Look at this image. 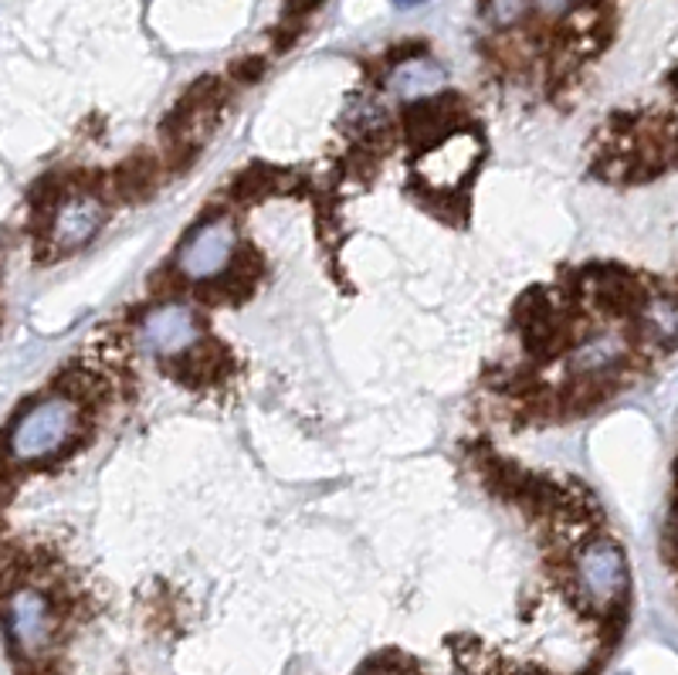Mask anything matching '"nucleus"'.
<instances>
[{
    "label": "nucleus",
    "instance_id": "obj_9",
    "mask_svg": "<svg viewBox=\"0 0 678 675\" xmlns=\"http://www.w3.org/2000/svg\"><path fill=\"white\" fill-rule=\"evenodd\" d=\"M624 353H627V346H624L621 336H601V340L583 343V346L570 356V367H574L580 377H593V380H597V377L608 374V370H618L621 361H624Z\"/></svg>",
    "mask_w": 678,
    "mask_h": 675
},
{
    "label": "nucleus",
    "instance_id": "obj_6",
    "mask_svg": "<svg viewBox=\"0 0 678 675\" xmlns=\"http://www.w3.org/2000/svg\"><path fill=\"white\" fill-rule=\"evenodd\" d=\"M201 340V323L187 306H159L143 323V346L156 356H180Z\"/></svg>",
    "mask_w": 678,
    "mask_h": 675
},
{
    "label": "nucleus",
    "instance_id": "obj_13",
    "mask_svg": "<svg viewBox=\"0 0 678 675\" xmlns=\"http://www.w3.org/2000/svg\"><path fill=\"white\" fill-rule=\"evenodd\" d=\"M580 0H536V11L543 18H564L567 11H574Z\"/></svg>",
    "mask_w": 678,
    "mask_h": 675
},
{
    "label": "nucleus",
    "instance_id": "obj_3",
    "mask_svg": "<svg viewBox=\"0 0 678 675\" xmlns=\"http://www.w3.org/2000/svg\"><path fill=\"white\" fill-rule=\"evenodd\" d=\"M4 621L14 649L24 659H37L55 645L58 608L42 587H31V584L11 587L4 601Z\"/></svg>",
    "mask_w": 678,
    "mask_h": 675
},
{
    "label": "nucleus",
    "instance_id": "obj_7",
    "mask_svg": "<svg viewBox=\"0 0 678 675\" xmlns=\"http://www.w3.org/2000/svg\"><path fill=\"white\" fill-rule=\"evenodd\" d=\"M105 208L96 193H71L62 201L55 224H52V245L58 252H75L86 242H92V234L102 228Z\"/></svg>",
    "mask_w": 678,
    "mask_h": 675
},
{
    "label": "nucleus",
    "instance_id": "obj_12",
    "mask_svg": "<svg viewBox=\"0 0 678 675\" xmlns=\"http://www.w3.org/2000/svg\"><path fill=\"white\" fill-rule=\"evenodd\" d=\"M648 323H652V330H658L662 327V343L665 346H671V340H675V302L665 296L662 302H655L652 306V312H648Z\"/></svg>",
    "mask_w": 678,
    "mask_h": 675
},
{
    "label": "nucleus",
    "instance_id": "obj_11",
    "mask_svg": "<svg viewBox=\"0 0 678 675\" xmlns=\"http://www.w3.org/2000/svg\"><path fill=\"white\" fill-rule=\"evenodd\" d=\"M530 11V0H486V21L496 27H512L520 24Z\"/></svg>",
    "mask_w": 678,
    "mask_h": 675
},
{
    "label": "nucleus",
    "instance_id": "obj_2",
    "mask_svg": "<svg viewBox=\"0 0 678 675\" xmlns=\"http://www.w3.org/2000/svg\"><path fill=\"white\" fill-rule=\"evenodd\" d=\"M574 584H577V598L590 611H611L627 587V561L624 550L611 536H597L577 553V567H574Z\"/></svg>",
    "mask_w": 678,
    "mask_h": 675
},
{
    "label": "nucleus",
    "instance_id": "obj_8",
    "mask_svg": "<svg viewBox=\"0 0 678 675\" xmlns=\"http://www.w3.org/2000/svg\"><path fill=\"white\" fill-rule=\"evenodd\" d=\"M442 82H445V71H442V65H434L431 58H408V62H401L397 65L393 71H390V92L393 96H401V99H408V102H414V99H424V96H434L437 89H442Z\"/></svg>",
    "mask_w": 678,
    "mask_h": 675
},
{
    "label": "nucleus",
    "instance_id": "obj_5",
    "mask_svg": "<svg viewBox=\"0 0 678 675\" xmlns=\"http://www.w3.org/2000/svg\"><path fill=\"white\" fill-rule=\"evenodd\" d=\"M237 252V231L227 218H214L190 231V237L177 252V268L193 283L221 279V272L231 265Z\"/></svg>",
    "mask_w": 678,
    "mask_h": 675
},
{
    "label": "nucleus",
    "instance_id": "obj_4",
    "mask_svg": "<svg viewBox=\"0 0 678 675\" xmlns=\"http://www.w3.org/2000/svg\"><path fill=\"white\" fill-rule=\"evenodd\" d=\"M482 161V140L475 133H448L442 140H434L418 161L414 174L421 184H427L437 193L458 190Z\"/></svg>",
    "mask_w": 678,
    "mask_h": 675
},
{
    "label": "nucleus",
    "instance_id": "obj_10",
    "mask_svg": "<svg viewBox=\"0 0 678 675\" xmlns=\"http://www.w3.org/2000/svg\"><path fill=\"white\" fill-rule=\"evenodd\" d=\"M156 180H159L156 161H153V156H146V153H136V156H130V161L115 170L112 187H115L119 197H123V201H143V197L156 187Z\"/></svg>",
    "mask_w": 678,
    "mask_h": 675
},
{
    "label": "nucleus",
    "instance_id": "obj_1",
    "mask_svg": "<svg viewBox=\"0 0 678 675\" xmlns=\"http://www.w3.org/2000/svg\"><path fill=\"white\" fill-rule=\"evenodd\" d=\"M78 424H82V414L71 397H45L14 418L8 452L14 462H45L75 439Z\"/></svg>",
    "mask_w": 678,
    "mask_h": 675
},
{
    "label": "nucleus",
    "instance_id": "obj_14",
    "mask_svg": "<svg viewBox=\"0 0 678 675\" xmlns=\"http://www.w3.org/2000/svg\"><path fill=\"white\" fill-rule=\"evenodd\" d=\"M258 75H262V62L258 58H248L242 65H234V78H242V82H255Z\"/></svg>",
    "mask_w": 678,
    "mask_h": 675
},
{
    "label": "nucleus",
    "instance_id": "obj_15",
    "mask_svg": "<svg viewBox=\"0 0 678 675\" xmlns=\"http://www.w3.org/2000/svg\"><path fill=\"white\" fill-rule=\"evenodd\" d=\"M393 4H401V8H414V4H424V0H393Z\"/></svg>",
    "mask_w": 678,
    "mask_h": 675
}]
</instances>
